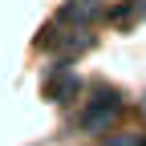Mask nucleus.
I'll return each instance as SVG.
<instances>
[{
	"label": "nucleus",
	"mask_w": 146,
	"mask_h": 146,
	"mask_svg": "<svg viewBox=\"0 0 146 146\" xmlns=\"http://www.w3.org/2000/svg\"><path fill=\"white\" fill-rule=\"evenodd\" d=\"M118 114H122V98L114 94V89H106L102 98H94V102L77 114V130H81V134H106L110 126L118 122Z\"/></svg>",
	"instance_id": "nucleus-1"
},
{
	"label": "nucleus",
	"mask_w": 146,
	"mask_h": 146,
	"mask_svg": "<svg viewBox=\"0 0 146 146\" xmlns=\"http://www.w3.org/2000/svg\"><path fill=\"white\" fill-rule=\"evenodd\" d=\"M102 12H106V0H65L61 12H57V21H61V25H81V29H89Z\"/></svg>",
	"instance_id": "nucleus-2"
},
{
	"label": "nucleus",
	"mask_w": 146,
	"mask_h": 146,
	"mask_svg": "<svg viewBox=\"0 0 146 146\" xmlns=\"http://www.w3.org/2000/svg\"><path fill=\"white\" fill-rule=\"evenodd\" d=\"M77 94H81V77H73V73L65 69V81L57 85V98H53V102H61V106H69V102H77Z\"/></svg>",
	"instance_id": "nucleus-3"
}]
</instances>
